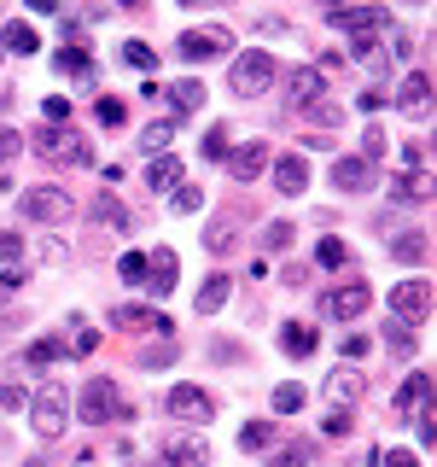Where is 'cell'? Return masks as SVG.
Wrapping results in <instances>:
<instances>
[{
  "mask_svg": "<svg viewBox=\"0 0 437 467\" xmlns=\"http://www.w3.org/2000/svg\"><path fill=\"white\" fill-rule=\"evenodd\" d=\"M379 467H420V456H408V450H385Z\"/></svg>",
  "mask_w": 437,
  "mask_h": 467,
  "instance_id": "cell-51",
  "label": "cell"
},
{
  "mask_svg": "<svg viewBox=\"0 0 437 467\" xmlns=\"http://www.w3.org/2000/svg\"><path fill=\"white\" fill-rule=\"evenodd\" d=\"M368 357V339H361V333H344V362H361Z\"/></svg>",
  "mask_w": 437,
  "mask_h": 467,
  "instance_id": "cell-50",
  "label": "cell"
},
{
  "mask_svg": "<svg viewBox=\"0 0 437 467\" xmlns=\"http://www.w3.org/2000/svg\"><path fill=\"white\" fill-rule=\"evenodd\" d=\"M169 94H175V111H198V106H204V82H193V77L175 82Z\"/></svg>",
  "mask_w": 437,
  "mask_h": 467,
  "instance_id": "cell-33",
  "label": "cell"
},
{
  "mask_svg": "<svg viewBox=\"0 0 437 467\" xmlns=\"http://www.w3.org/2000/svg\"><path fill=\"white\" fill-rule=\"evenodd\" d=\"M164 409H169V420H193V427H204V420H216V398H210L204 386H169Z\"/></svg>",
  "mask_w": 437,
  "mask_h": 467,
  "instance_id": "cell-7",
  "label": "cell"
},
{
  "mask_svg": "<svg viewBox=\"0 0 437 467\" xmlns=\"http://www.w3.org/2000/svg\"><path fill=\"white\" fill-rule=\"evenodd\" d=\"M356 106H361V111H385V94H379V88H368V94H356Z\"/></svg>",
  "mask_w": 437,
  "mask_h": 467,
  "instance_id": "cell-52",
  "label": "cell"
},
{
  "mask_svg": "<svg viewBox=\"0 0 437 467\" xmlns=\"http://www.w3.org/2000/svg\"><path fill=\"white\" fill-rule=\"evenodd\" d=\"M397 106H402V111H414V117H426V111H432V77H426V70H408V77H402Z\"/></svg>",
  "mask_w": 437,
  "mask_h": 467,
  "instance_id": "cell-15",
  "label": "cell"
},
{
  "mask_svg": "<svg viewBox=\"0 0 437 467\" xmlns=\"http://www.w3.org/2000/svg\"><path fill=\"white\" fill-rule=\"evenodd\" d=\"M327 398H332V409H350V403L361 398V374L356 368H339V374L327 379Z\"/></svg>",
  "mask_w": 437,
  "mask_h": 467,
  "instance_id": "cell-22",
  "label": "cell"
},
{
  "mask_svg": "<svg viewBox=\"0 0 437 467\" xmlns=\"http://www.w3.org/2000/svg\"><path fill=\"white\" fill-rule=\"evenodd\" d=\"M41 47V36H36V29H29L24 18H6V29H0V53H36Z\"/></svg>",
  "mask_w": 437,
  "mask_h": 467,
  "instance_id": "cell-20",
  "label": "cell"
},
{
  "mask_svg": "<svg viewBox=\"0 0 437 467\" xmlns=\"http://www.w3.org/2000/svg\"><path fill=\"white\" fill-rule=\"evenodd\" d=\"M169 140H175V117H169V123H146V135H140V146H146V152H152V158L164 152Z\"/></svg>",
  "mask_w": 437,
  "mask_h": 467,
  "instance_id": "cell-35",
  "label": "cell"
},
{
  "mask_svg": "<svg viewBox=\"0 0 437 467\" xmlns=\"http://www.w3.org/2000/svg\"><path fill=\"white\" fill-rule=\"evenodd\" d=\"M18 152H24V135H18V129H6V123H0V164H12Z\"/></svg>",
  "mask_w": 437,
  "mask_h": 467,
  "instance_id": "cell-45",
  "label": "cell"
},
{
  "mask_svg": "<svg viewBox=\"0 0 437 467\" xmlns=\"http://www.w3.org/2000/svg\"><path fill=\"white\" fill-rule=\"evenodd\" d=\"M315 327H310V321H286V327H280V350H286V357L291 362H303V357H315Z\"/></svg>",
  "mask_w": 437,
  "mask_h": 467,
  "instance_id": "cell-18",
  "label": "cell"
},
{
  "mask_svg": "<svg viewBox=\"0 0 437 467\" xmlns=\"http://www.w3.org/2000/svg\"><path fill=\"white\" fill-rule=\"evenodd\" d=\"M140 362H146V368H164V362H175V339H169V345H158V350H146Z\"/></svg>",
  "mask_w": 437,
  "mask_h": 467,
  "instance_id": "cell-49",
  "label": "cell"
},
{
  "mask_svg": "<svg viewBox=\"0 0 437 467\" xmlns=\"http://www.w3.org/2000/svg\"><path fill=\"white\" fill-rule=\"evenodd\" d=\"M175 211H181V216H198L204 211V193H198V187H175Z\"/></svg>",
  "mask_w": 437,
  "mask_h": 467,
  "instance_id": "cell-42",
  "label": "cell"
},
{
  "mask_svg": "<svg viewBox=\"0 0 437 467\" xmlns=\"http://www.w3.org/2000/svg\"><path fill=\"white\" fill-rule=\"evenodd\" d=\"M391 310H397V321H420L432 310V286L426 281H397L391 286Z\"/></svg>",
  "mask_w": 437,
  "mask_h": 467,
  "instance_id": "cell-10",
  "label": "cell"
},
{
  "mask_svg": "<svg viewBox=\"0 0 437 467\" xmlns=\"http://www.w3.org/2000/svg\"><path fill=\"white\" fill-rule=\"evenodd\" d=\"M320 427H327V438H344L350 427H356V420H350V409H332V415L320 420Z\"/></svg>",
  "mask_w": 437,
  "mask_h": 467,
  "instance_id": "cell-47",
  "label": "cell"
},
{
  "mask_svg": "<svg viewBox=\"0 0 437 467\" xmlns=\"http://www.w3.org/2000/svg\"><path fill=\"white\" fill-rule=\"evenodd\" d=\"M123 65H135V70H158L152 41H123Z\"/></svg>",
  "mask_w": 437,
  "mask_h": 467,
  "instance_id": "cell-34",
  "label": "cell"
},
{
  "mask_svg": "<svg viewBox=\"0 0 437 467\" xmlns=\"http://www.w3.org/2000/svg\"><path fill=\"white\" fill-rule=\"evenodd\" d=\"M373 304V292H368V281H344V286H332L327 298H320V310L327 316H339V321H356L361 310Z\"/></svg>",
  "mask_w": 437,
  "mask_h": 467,
  "instance_id": "cell-9",
  "label": "cell"
},
{
  "mask_svg": "<svg viewBox=\"0 0 437 467\" xmlns=\"http://www.w3.org/2000/svg\"><path fill=\"white\" fill-rule=\"evenodd\" d=\"M94 223H106V228L123 234V228H128V211H123V204H117L111 193H99V199H94Z\"/></svg>",
  "mask_w": 437,
  "mask_h": 467,
  "instance_id": "cell-29",
  "label": "cell"
},
{
  "mask_svg": "<svg viewBox=\"0 0 437 467\" xmlns=\"http://www.w3.org/2000/svg\"><path fill=\"white\" fill-rule=\"evenodd\" d=\"M198 152H204V158H210V164H228V152H233V140H228V129H222V123H216V129H210V135H204V146H198Z\"/></svg>",
  "mask_w": 437,
  "mask_h": 467,
  "instance_id": "cell-31",
  "label": "cell"
},
{
  "mask_svg": "<svg viewBox=\"0 0 437 467\" xmlns=\"http://www.w3.org/2000/svg\"><path fill=\"white\" fill-rule=\"evenodd\" d=\"M303 462H310V444H286L280 456H274V467H303Z\"/></svg>",
  "mask_w": 437,
  "mask_h": 467,
  "instance_id": "cell-48",
  "label": "cell"
},
{
  "mask_svg": "<svg viewBox=\"0 0 437 467\" xmlns=\"http://www.w3.org/2000/svg\"><path fill=\"white\" fill-rule=\"evenodd\" d=\"M391 257H397V263H426L432 240H426V234H402V240H391Z\"/></svg>",
  "mask_w": 437,
  "mask_h": 467,
  "instance_id": "cell-25",
  "label": "cell"
},
{
  "mask_svg": "<svg viewBox=\"0 0 437 467\" xmlns=\"http://www.w3.org/2000/svg\"><path fill=\"white\" fill-rule=\"evenodd\" d=\"M65 420H70V391L58 386V379H47V386L29 398V427H36L41 438H58V432H65Z\"/></svg>",
  "mask_w": 437,
  "mask_h": 467,
  "instance_id": "cell-4",
  "label": "cell"
},
{
  "mask_svg": "<svg viewBox=\"0 0 437 467\" xmlns=\"http://www.w3.org/2000/svg\"><path fill=\"white\" fill-rule=\"evenodd\" d=\"M0 298H6V292H0Z\"/></svg>",
  "mask_w": 437,
  "mask_h": 467,
  "instance_id": "cell-54",
  "label": "cell"
},
{
  "mask_svg": "<svg viewBox=\"0 0 437 467\" xmlns=\"http://www.w3.org/2000/svg\"><path fill=\"white\" fill-rule=\"evenodd\" d=\"M303 111H310V117H315L320 129H339V117H344L339 106H332V99H315V106H303Z\"/></svg>",
  "mask_w": 437,
  "mask_h": 467,
  "instance_id": "cell-43",
  "label": "cell"
},
{
  "mask_svg": "<svg viewBox=\"0 0 437 467\" xmlns=\"http://www.w3.org/2000/svg\"><path fill=\"white\" fill-rule=\"evenodd\" d=\"M327 24L350 29L356 41H373L379 29H391V12H379V6H356V12H350V6H339V12H327Z\"/></svg>",
  "mask_w": 437,
  "mask_h": 467,
  "instance_id": "cell-8",
  "label": "cell"
},
{
  "mask_svg": "<svg viewBox=\"0 0 437 467\" xmlns=\"http://www.w3.org/2000/svg\"><path fill=\"white\" fill-rule=\"evenodd\" d=\"M18 211L29 223H70L76 216V193L70 187H29V193H18Z\"/></svg>",
  "mask_w": 437,
  "mask_h": 467,
  "instance_id": "cell-5",
  "label": "cell"
},
{
  "mask_svg": "<svg viewBox=\"0 0 437 467\" xmlns=\"http://www.w3.org/2000/svg\"><path fill=\"white\" fill-rule=\"evenodd\" d=\"M344 257H350L344 240H320V245H315V263H320V269H344Z\"/></svg>",
  "mask_w": 437,
  "mask_h": 467,
  "instance_id": "cell-37",
  "label": "cell"
},
{
  "mask_svg": "<svg viewBox=\"0 0 437 467\" xmlns=\"http://www.w3.org/2000/svg\"><path fill=\"white\" fill-rule=\"evenodd\" d=\"M222 53H233V29H222V24L187 29V36L175 41V58H181V65H210V58H222Z\"/></svg>",
  "mask_w": 437,
  "mask_h": 467,
  "instance_id": "cell-6",
  "label": "cell"
},
{
  "mask_svg": "<svg viewBox=\"0 0 437 467\" xmlns=\"http://www.w3.org/2000/svg\"><path fill=\"white\" fill-rule=\"evenodd\" d=\"M269 82H274V53H269V47H245V53H233L228 88H233L239 99H257Z\"/></svg>",
  "mask_w": 437,
  "mask_h": 467,
  "instance_id": "cell-3",
  "label": "cell"
},
{
  "mask_svg": "<svg viewBox=\"0 0 437 467\" xmlns=\"http://www.w3.org/2000/svg\"><path fill=\"white\" fill-rule=\"evenodd\" d=\"M0 263H6V269H24V240L18 234H0Z\"/></svg>",
  "mask_w": 437,
  "mask_h": 467,
  "instance_id": "cell-41",
  "label": "cell"
},
{
  "mask_svg": "<svg viewBox=\"0 0 437 467\" xmlns=\"http://www.w3.org/2000/svg\"><path fill=\"white\" fill-rule=\"evenodd\" d=\"M391 193L408 199V204H426L432 199V175H397V182H391Z\"/></svg>",
  "mask_w": 437,
  "mask_h": 467,
  "instance_id": "cell-27",
  "label": "cell"
},
{
  "mask_svg": "<svg viewBox=\"0 0 437 467\" xmlns=\"http://www.w3.org/2000/svg\"><path fill=\"white\" fill-rule=\"evenodd\" d=\"M262 164H269V146H262V140H245V146H233V152H228L233 182H257Z\"/></svg>",
  "mask_w": 437,
  "mask_h": 467,
  "instance_id": "cell-13",
  "label": "cell"
},
{
  "mask_svg": "<svg viewBox=\"0 0 437 467\" xmlns=\"http://www.w3.org/2000/svg\"><path fill=\"white\" fill-rule=\"evenodd\" d=\"M76 415L87 420V427H106V420H128L123 386H117L111 374H94V379L82 386V398H76Z\"/></svg>",
  "mask_w": 437,
  "mask_h": 467,
  "instance_id": "cell-1",
  "label": "cell"
},
{
  "mask_svg": "<svg viewBox=\"0 0 437 467\" xmlns=\"http://www.w3.org/2000/svg\"><path fill=\"white\" fill-rule=\"evenodd\" d=\"M146 182H152L158 193H169V187H181V158H175V152H158L152 164H146Z\"/></svg>",
  "mask_w": 437,
  "mask_h": 467,
  "instance_id": "cell-21",
  "label": "cell"
},
{
  "mask_svg": "<svg viewBox=\"0 0 437 467\" xmlns=\"http://www.w3.org/2000/svg\"><path fill=\"white\" fill-rule=\"evenodd\" d=\"M24 281H29V275H24V269H0V292H18Z\"/></svg>",
  "mask_w": 437,
  "mask_h": 467,
  "instance_id": "cell-53",
  "label": "cell"
},
{
  "mask_svg": "<svg viewBox=\"0 0 437 467\" xmlns=\"http://www.w3.org/2000/svg\"><path fill=\"white\" fill-rule=\"evenodd\" d=\"M65 345H70V357H87V350L99 345V333H94V327H82V321H76V333H70Z\"/></svg>",
  "mask_w": 437,
  "mask_h": 467,
  "instance_id": "cell-44",
  "label": "cell"
},
{
  "mask_svg": "<svg viewBox=\"0 0 437 467\" xmlns=\"http://www.w3.org/2000/svg\"><path fill=\"white\" fill-rule=\"evenodd\" d=\"M298 409H303V386H298V379L274 386V415H298Z\"/></svg>",
  "mask_w": 437,
  "mask_h": 467,
  "instance_id": "cell-32",
  "label": "cell"
},
{
  "mask_svg": "<svg viewBox=\"0 0 437 467\" xmlns=\"http://www.w3.org/2000/svg\"><path fill=\"white\" fill-rule=\"evenodd\" d=\"M175 275H181V257H175V252H152V257H146V292H175Z\"/></svg>",
  "mask_w": 437,
  "mask_h": 467,
  "instance_id": "cell-16",
  "label": "cell"
},
{
  "mask_svg": "<svg viewBox=\"0 0 437 467\" xmlns=\"http://www.w3.org/2000/svg\"><path fill=\"white\" fill-rule=\"evenodd\" d=\"M94 117H99V123H106V129H117V123H123V117H128V106H123V99H99V106H94Z\"/></svg>",
  "mask_w": 437,
  "mask_h": 467,
  "instance_id": "cell-40",
  "label": "cell"
},
{
  "mask_svg": "<svg viewBox=\"0 0 437 467\" xmlns=\"http://www.w3.org/2000/svg\"><path fill=\"white\" fill-rule=\"evenodd\" d=\"M385 345L397 350V357H408V350H414V327H408V321H391V327H385Z\"/></svg>",
  "mask_w": 437,
  "mask_h": 467,
  "instance_id": "cell-38",
  "label": "cell"
},
{
  "mask_svg": "<svg viewBox=\"0 0 437 467\" xmlns=\"http://www.w3.org/2000/svg\"><path fill=\"white\" fill-rule=\"evenodd\" d=\"M233 245V223H210L204 228V252H228Z\"/></svg>",
  "mask_w": 437,
  "mask_h": 467,
  "instance_id": "cell-39",
  "label": "cell"
},
{
  "mask_svg": "<svg viewBox=\"0 0 437 467\" xmlns=\"http://www.w3.org/2000/svg\"><path fill=\"white\" fill-rule=\"evenodd\" d=\"M332 187H339V193H368V187H373V164H361V158H339V164H332Z\"/></svg>",
  "mask_w": 437,
  "mask_h": 467,
  "instance_id": "cell-14",
  "label": "cell"
},
{
  "mask_svg": "<svg viewBox=\"0 0 437 467\" xmlns=\"http://www.w3.org/2000/svg\"><path fill=\"white\" fill-rule=\"evenodd\" d=\"M315 99H327V70H291V106H315Z\"/></svg>",
  "mask_w": 437,
  "mask_h": 467,
  "instance_id": "cell-17",
  "label": "cell"
},
{
  "mask_svg": "<svg viewBox=\"0 0 437 467\" xmlns=\"http://www.w3.org/2000/svg\"><path fill=\"white\" fill-rule=\"evenodd\" d=\"M111 321L123 333H169V316H158V310H146V304H117Z\"/></svg>",
  "mask_w": 437,
  "mask_h": 467,
  "instance_id": "cell-12",
  "label": "cell"
},
{
  "mask_svg": "<svg viewBox=\"0 0 437 467\" xmlns=\"http://www.w3.org/2000/svg\"><path fill=\"white\" fill-rule=\"evenodd\" d=\"M432 374H408L402 391H397V409H408V415H432Z\"/></svg>",
  "mask_w": 437,
  "mask_h": 467,
  "instance_id": "cell-19",
  "label": "cell"
},
{
  "mask_svg": "<svg viewBox=\"0 0 437 467\" xmlns=\"http://www.w3.org/2000/svg\"><path fill=\"white\" fill-rule=\"evenodd\" d=\"M164 462L169 467H204V462H210V450H204V438H181V444L164 450Z\"/></svg>",
  "mask_w": 437,
  "mask_h": 467,
  "instance_id": "cell-24",
  "label": "cell"
},
{
  "mask_svg": "<svg viewBox=\"0 0 437 467\" xmlns=\"http://www.w3.org/2000/svg\"><path fill=\"white\" fill-rule=\"evenodd\" d=\"M228 298H233V281H228V275H210V281L198 286V316H216Z\"/></svg>",
  "mask_w": 437,
  "mask_h": 467,
  "instance_id": "cell-23",
  "label": "cell"
},
{
  "mask_svg": "<svg viewBox=\"0 0 437 467\" xmlns=\"http://www.w3.org/2000/svg\"><path fill=\"white\" fill-rule=\"evenodd\" d=\"M65 357H70V345H65V339H36L24 362H29V368H53V362H65Z\"/></svg>",
  "mask_w": 437,
  "mask_h": 467,
  "instance_id": "cell-26",
  "label": "cell"
},
{
  "mask_svg": "<svg viewBox=\"0 0 437 467\" xmlns=\"http://www.w3.org/2000/svg\"><path fill=\"white\" fill-rule=\"evenodd\" d=\"M29 146H36V152L47 158V164H76V170L94 164V146H87L76 129H47V123H41L36 135H29Z\"/></svg>",
  "mask_w": 437,
  "mask_h": 467,
  "instance_id": "cell-2",
  "label": "cell"
},
{
  "mask_svg": "<svg viewBox=\"0 0 437 467\" xmlns=\"http://www.w3.org/2000/svg\"><path fill=\"white\" fill-rule=\"evenodd\" d=\"M274 193H286V199L310 193V164H303V152H286V158H274Z\"/></svg>",
  "mask_w": 437,
  "mask_h": 467,
  "instance_id": "cell-11",
  "label": "cell"
},
{
  "mask_svg": "<svg viewBox=\"0 0 437 467\" xmlns=\"http://www.w3.org/2000/svg\"><path fill=\"white\" fill-rule=\"evenodd\" d=\"M385 152H391V135H385V129H379V123H373V129H361V152H356L361 164H379Z\"/></svg>",
  "mask_w": 437,
  "mask_h": 467,
  "instance_id": "cell-28",
  "label": "cell"
},
{
  "mask_svg": "<svg viewBox=\"0 0 437 467\" xmlns=\"http://www.w3.org/2000/svg\"><path fill=\"white\" fill-rule=\"evenodd\" d=\"M117 269H123V281H140V286H146V257H140V252H123V263H117Z\"/></svg>",
  "mask_w": 437,
  "mask_h": 467,
  "instance_id": "cell-46",
  "label": "cell"
},
{
  "mask_svg": "<svg viewBox=\"0 0 437 467\" xmlns=\"http://www.w3.org/2000/svg\"><path fill=\"white\" fill-rule=\"evenodd\" d=\"M291 240H298V228H291L286 216H280V223H269V234H262V245H269V252H286Z\"/></svg>",
  "mask_w": 437,
  "mask_h": 467,
  "instance_id": "cell-36",
  "label": "cell"
},
{
  "mask_svg": "<svg viewBox=\"0 0 437 467\" xmlns=\"http://www.w3.org/2000/svg\"><path fill=\"white\" fill-rule=\"evenodd\" d=\"M274 444V420H245L239 427V450H269Z\"/></svg>",
  "mask_w": 437,
  "mask_h": 467,
  "instance_id": "cell-30",
  "label": "cell"
}]
</instances>
